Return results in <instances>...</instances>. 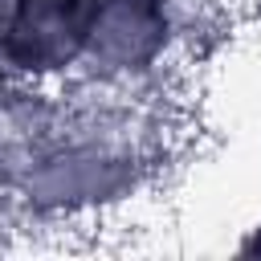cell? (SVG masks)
I'll return each mask as SVG.
<instances>
[{
    "mask_svg": "<svg viewBox=\"0 0 261 261\" xmlns=\"http://www.w3.org/2000/svg\"><path fill=\"white\" fill-rule=\"evenodd\" d=\"M106 0H20L8 24V57L29 69L65 65L98 33Z\"/></svg>",
    "mask_w": 261,
    "mask_h": 261,
    "instance_id": "6da1fadb",
    "label": "cell"
}]
</instances>
